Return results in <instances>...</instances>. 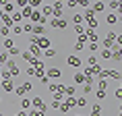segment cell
I'll use <instances>...</instances> for the list:
<instances>
[{"instance_id":"27","label":"cell","mask_w":122,"mask_h":116,"mask_svg":"<svg viewBox=\"0 0 122 116\" xmlns=\"http://www.w3.org/2000/svg\"><path fill=\"white\" fill-rule=\"evenodd\" d=\"M120 83H122V81H120ZM120 89H122V87H120Z\"/></svg>"},{"instance_id":"8","label":"cell","mask_w":122,"mask_h":116,"mask_svg":"<svg viewBox=\"0 0 122 116\" xmlns=\"http://www.w3.org/2000/svg\"><path fill=\"white\" fill-rule=\"evenodd\" d=\"M114 48H116V52H114V60L118 62V60L122 58V48H118V46H114Z\"/></svg>"},{"instance_id":"26","label":"cell","mask_w":122,"mask_h":116,"mask_svg":"<svg viewBox=\"0 0 122 116\" xmlns=\"http://www.w3.org/2000/svg\"><path fill=\"white\" fill-rule=\"evenodd\" d=\"M118 116H122V112H120V114H118Z\"/></svg>"},{"instance_id":"20","label":"cell","mask_w":122,"mask_h":116,"mask_svg":"<svg viewBox=\"0 0 122 116\" xmlns=\"http://www.w3.org/2000/svg\"><path fill=\"white\" fill-rule=\"evenodd\" d=\"M46 15H52V8L50 6H44V17H46Z\"/></svg>"},{"instance_id":"4","label":"cell","mask_w":122,"mask_h":116,"mask_svg":"<svg viewBox=\"0 0 122 116\" xmlns=\"http://www.w3.org/2000/svg\"><path fill=\"white\" fill-rule=\"evenodd\" d=\"M52 25H54V27H58V29H64V27L68 25V23H66L64 19H54V21H52Z\"/></svg>"},{"instance_id":"3","label":"cell","mask_w":122,"mask_h":116,"mask_svg":"<svg viewBox=\"0 0 122 116\" xmlns=\"http://www.w3.org/2000/svg\"><path fill=\"white\" fill-rule=\"evenodd\" d=\"M72 81H75V83H79V85L87 83V81H89V83H91V79H87V77H85V75H81V73H79V75H75V79H72Z\"/></svg>"},{"instance_id":"2","label":"cell","mask_w":122,"mask_h":116,"mask_svg":"<svg viewBox=\"0 0 122 116\" xmlns=\"http://www.w3.org/2000/svg\"><path fill=\"white\" fill-rule=\"evenodd\" d=\"M66 64L72 66V69H77V66H81V60H79L77 56H68V58H66Z\"/></svg>"},{"instance_id":"14","label":"cell","mask_w":122,"mask_h":116,"mask_svg":"<svg viewBox=\"0 0 122 116\" xmlns=\"http://www.w3.org/2000/svg\"><path fill=\"white\" fill-rule=\"evenodd\" d=\"M0 33H2V35H4V37H6L8 33H10V29H8V27H2V29H0Z\"/></svg>"},{"instance_id":"1","label":"cell","mask_w":122,"mask_h":116,"mask_svg":"<svg viewBox=\"0 0 122 116\" xmlns=\"http://www.w3.org/2000/svg\"><path fill=\"white\" fill-rule=\"evenodd\" d=\"M31 21H33V23H39V25H44V23H46V17L39 13V11H35V13L31 15Z\"/></svg>"},{"instance_id":"5","label":"cell","mask_w":122,"mask_h":116,"mask_svg":"<svg viewBox=\"0 0 122 116\" xmlns=\"http://www.w3.org/2000/svg\"><path fill=\"white\" fill-rule=\"evenodd\" d=\"M33 106L39 108L41 112H46V106H44V102H41V97H33Z\"/></svg>"},{"instance_id":"6","label":"cell","mask_w":122,"mask_h":116,"mask_svg":"<svg viewBox=\"0 0 122 116\" xmlns=\"http://www.w3.org/2000/svg\"><path fill=\"white\" fill-rule=\"evenodd\" d=\"M60 75H62V73H60V69H50V71H48V77H60Z\"/></svg>"},{"instance_id":"10","label":"cell","mask_w":122,"mask_h":116,"mask_svg":"<svg viewBox=\"0 0 122 116\" xmlns=\"http://www.w3.org/2000/svg\"><path fill=\"white\" fill-rule=\"evenodd\" d=\"M108 89V81H99V91H106Z\"/></svg>"},{"instance_id":"25","label":"cell","mask_w":122,"mask_h":116,"mask_svg":"<svg viewBox=\"0 0 122 116\" xmlns=\"http://www.w3.org/2000/svg\"><path fill=\"white\" fill-rule=\"evenodd\" d=\"M118 8H120V15H122V4H118Z\"/></svg>"},{"instance_id":"15","label":"cell","mask_w":122,"mask_h":116,"mask_svg":"<svg viewBox=\"0 0 122 116\" xmlns=\"http://www.w3.org/2000/svg\"><path fill=\"white\" fill-rule=\"evenodd\" d=\"M46 56H50V58L56 56V50H46Z\"/></svg>"},{"instance_id":"7","label":"cell","mask_w":122,"mask_h":116,"mask_svg":"<svg viewBox=\"0 0 122 116\" xmlns=\"http://www.w3.org/2000/svg\"><path fill=\"white\" fill-rule=\"evenodd\" d=\"M2 87H4L6 91L13 89V83H10V79H2Z\"/></svg>"},{"instance_id":"12","label":"cell","mask_w":122,"mask_h":116,"mask_svg":"<svg viewBox=\"0 0 122 116\" xmlns=\"http://www.w3.org/2000/svg\"><path fill=\"white\" fill-rule=\"evenodd\" d=\"M33 31H35V33H39V35H41V33H44V27H41V25H35V27H33Z\"/></svg>"},{"instance_id":"17","label":"cell","mask_w":122,"mask_h":116,"mask_svg":"<svg viewBox=\"0 0 122 116\" xmlns=\"http://www.w3.org/2000/svg\"><path fill=\"white\" fill-rule=\"evenodd\" d=\"M87 35H89V39H91V42H95V39H97V35H95V33H93V31H89V33H87Z\"/></svg>"},{"instance_id":"23","label":"cell","mask_w":122,"mask_h":116,"mask_svg":"<svg viewBox=\"0 0 122 116\" xmlns=\"http://www.w3.org/2000/svg\"><path fill=\"white\" fill-rule=\"evenodd\" d=\"M77 104H79V106H85V104H87V100H85V97H81V100H77Z\"/></svg>"},{"instance_id":"28","label":"cell","mask_w":122,"mask_h":116,"mask_svg":"<svg viewBox=\"0 0 122 116\" xmlns=\"http://www.w3.org/2000/svg\"><path fill=\"white\" fill-rule=\"evenodd\" d=\"M120 19H122V15H120Z\"/></svg>"},{"instance_id":"29","label":"cell","mask_w":122,"mask_h":116,"mask_svg":"<svg viewBox=\"0 0 122 116\" xmlns=\"http://www.w3.org/2000/svg\"><path fill=\"white\" fill-rule=\"evenodd\" d=\"M120 112H122V110H120Z\"/></svg>"},{"instance_id":"24","label":"cell","mask_w":122,"mask_h":116,"mask_svg":"<svg viewBox=\"0 0 122 116\" xmlns=\"http://www.w3.org/2000/svg\"><path fill=\"white\" fill-rule=\"evenodd\" d=\"M116 100H122V89H116Z\"/></svg>"},{"instance_id":"13","label":"cell","mask_w":122,"mask_h":116,"mask_svg":"<svg viewBox=\"0 0 122 116\" xmlns=\"http://www.w3.org/2000/svg\"><path fill=\"white\" fill-rule=\"evenodd\" d=\"M116 21H118L116 15H108V23H116Z\"/></svg>"},{"instance_id":"18","label":"cell","mask_w":122,"mask_h":116,"mask_svg":"<svg viewBox=\"0 0 122 116\" xmlns=\"http://www.w3.org/2000/svg\"><path fill=\"white\" fill-rule=\"evenodd\" d=\"M102 56H103V58H110V56H112V52H110V50H103Z\"/></svg>"},{"instance_id":"22","label":"cell","mask_w":122,"mask_h":116,"mask_svg":"<svg viewBox=\"0 0 122 116\" xmlns=\"http://www.w3.org/2000/svg\"><path fill=\"white\" fill-rule=\"evenodd\" d=\"M93 8H95V11H103V4H102V2H97V4H95Z\"/></svg>"},{"instance_id":"9","label":"cell","mask_w":122,"mask_h":116,"mask_svg":"<svg viewBox=\"0 0 122 116\" xmlns=\"http://www.w3.org/2000/svg\"><path fill=\"white\" fill-rule=\"evenodd\" d=\"M4 48H8V50L15 48V42H13V39H4Z\"/></svg>"},{"instance_id":"16","label":"cell","mask_w":122,"mask_h":116,"mask_svg":"<svg viewBox=\"0 0 122 116\" xmlns=\"http://www.w3.org/2000/svg\"><path fill=\"white\" fill-rule=\"evenodd\" d=\"M31 116H44V112H41V110H33Z\"/></svg>"},{"instance_id":"11","label":"cell","mask_w":122,"mask_h":116,"mask_svg":"<svg viewBox=\"0 0 122 116\" xmlns=\"http://www.w3.org/2000/svg\"><path fill=\"white\" fill-rule=\"evenodd\" d=\"M83 93H91V83H85L83 85Z\"/></svg>"},{"instance_id":"19","label":"cell","mask_w":122,"mask_h":116,"mask_svg":"<svg viewBox=\"0 0 122 116\" xmlns=\"http://www.w3.org/2000/svg\"><path fill=\"white\" fill-rule=\"evenodd\" d=\"M10 19H13V21H21V15H19V13H13V17H10Z\"/></svg>"},{"instance_id":"21","label":"cell","mask_w":122,"mask_h":116,"mask_svg":"<svg viewBox=\"0 0 122 116\" xmlns=\"http://www.w3.org/2000/svg\"><path fill=\"white\" fill-rule=\"evenodd\" d=\"M21 108H29V100H23L21 102Z\"/></svg>"}]
</instances>
